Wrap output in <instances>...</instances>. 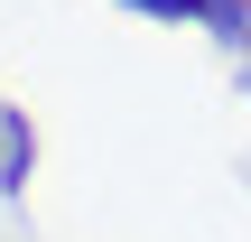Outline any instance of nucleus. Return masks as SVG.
Returning a JSON list of instances; mask_svg holds the SVG:
<instances>
[{
    "mask_svg": "<svg viewBox=\"0 0 251 242\" xmlns=\"http://www.w3.org/2000/svg\"><path fill=\"white\" fill-rule=\"evenodd\" d=\"M28 168H37V121L0 103V196H28Z\"/></svg>",
    "mask_w": 251,
    "mask_h": 242,
    "instance_id": "f257e3e1",
    "label": "nucleus"
},
{
    "mask_svg": "<svg viewBox=\"0 0 251 242\" xmlns=\"http://www.w3.org/2000/svg\"><path fill=\"white\" fill-rule=\"evenodd\" d=\"M121 9H140V19H186V28L214 19V0H121Z\"/></svg>",
    "mask_w": 251,
    "mask_h": 242,
    "instance_id": "f03ea898",
    "label": "nucleus"
},
{
    "mask_svg": "<svg viewBox=\"0 0 251 242\" xmlns=\"http://www.w3.org/2000/svg\"><path fill=\"white\" fill-rule=\"evenodd\" d=\"M242 65H251V56H242ZM242 84H251V75H242Z\"/></svg>",
    "mask_w": 251,
    "mask_h": 242,
    "instance_id": "7ed1b4c3",
    "label": "nucleus"
}]
</instances>
